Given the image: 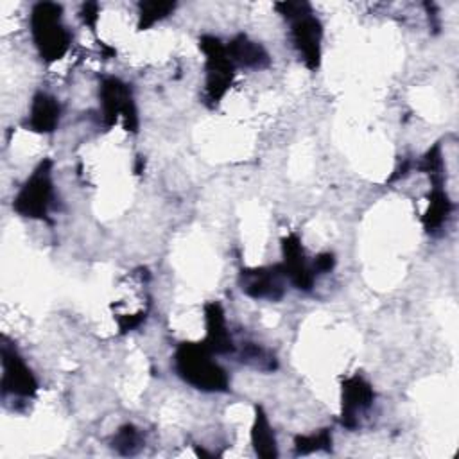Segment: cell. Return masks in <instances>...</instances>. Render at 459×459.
I'll return each mask as SVG.
<instances>
[{"label":"cell","instance_id":"1","mask_svg":"<svg viewBox=\"0 0 459 459\" xmlns=\"http://www.w3.org/2000/svg\"><path fill=\"white\" fill-rule=\"evenodd\" d=\"M174 368L178 377L192 387L204 393H226L230 377L226 369L215 362L213 353L201 342H181L174 353Z\"/></svg>","mask_w":459,"mask_h":459},{"label":"cell","instance_id":"2","mask_svg":"<svg viewBox=\"0 0 459 459\" xmlns=\"http://www.w3.org/2000/svg\"><path fill=\"white\" fill-rule=\"evenodd\" d=\"M30 34L45 63L61 59L72 43V34L63 23V7L56 2H38L32 5Z\"/></svg>","mask_w":459,"mask_h":459},{"label":"cell","instance_id":"3","mask_svg":"<svg viewBox=\"0 0 459 459\" xmlns=\"http://www.w3.org/2000/svg\"><path fill=\"white\" fill-rule=\"evenodd\" d=\"M54 201L52 160H41L13 199V210L25 219L47 221Z\"/></svg>","mask_w":459,"mask_h":459},{"label":"cell","instance_id":"4","mask_svg":"<svg viewBox=\"0 0 459 459\" xmlns=\"http://www.w3.org/2000/svg\"><path fill=\"white\" fill-rule=\"evenodd\" d=\"M199 48L204 54V100L213 108L230 90L235 77V65L226 52V45L215 36H201Z\"/></svg>","mask_w":459,"mask_h":459},{"label":"cell","instance_id":"5","mask_svg":"<svg viewBox=\"0 0 459 459\" xmlns=\"http://www.w3.org/2000/svg\"><path fill=\"white\" fill-rule=\"evenodd\" d=\"M100 115L106 127L117 124L118 117L124 118V129L138 133V109L134 104L131 84L118 77H104L99 84Z\"/></svg>","mask_w":459,"mask_h":459},{"label":"cell","instance_id":"6","mask_svg":"<svg viewBox=\"0 0 459 459\" xmlns=\"http://www.w3.org/2000/svg\"><path fill=\"white\" fill-rule=\"evenodd\" d=\"M38 393V380L14 344L2 342V394L32 398Z\"/></svg>","mask_w":459,"mask_h":459},{"label":"cell","instance_id":"7","mask_svg":"<svg viewBox=\"0 0 459 459\" xmlns=\"http://www.w3.org/2000/svg\"><path fill=\"white\" fill-rule=\"evenodd\" d=\"M290 22V39L292 47L298 52L303 65L316 72L321 65V39H323V25L314 11L303 13Z\"/></svg>","mask_w":459,"mask_h":459},{"label":"cell","instance_id":"8","mask_svg":"<svg viewBox=\"0 0 459 459\" xmlns=\"http://www.w3.org/2000/svg\"><path fill=\"white\" fill-rule=\"evenodd\" d=\"M285 274L280 264L265 267L242 269L238 276V285L242 292L253 299L278 301L285 294Z\"/></svg>","mask_w":459,"mask_h":459},{"label":"cell","instance_id":"9","mask_svg":"<svg viewBox=\"0 0 459 459\" xmlns=\"http://www.w3.org/2000/svg\"><path fill=\"white\" fill-rule=\"evenodd\" d=\"M375 400V391L371 384L360 377L351 375L341 385V423L342 427L353 430L359 427V418L366 412Z\"/></svg>","mask_w":459,"mask_h":459},{"label":"cell","instance_id":"10","mask_svg":"<svg viewBox=\"0 0 459 459\" xmlns=\"http://www.w3.org/2000/svg\"><path fill=\"white\" fill-rule=\"evenodd\" d=\"M281 271L285 278L298 289L308 292L314 287L316 273L312 264L307 260L301 240L296 233H290L281 238Z\"/></svg>","mask_w":459,"mask_h":459},{"label":"cell","instance_id":"11","mask_svg":"<svg viewBox=\"0 0 459 459\" xmlns=\"http://www.w3.org/2000/svg\"><path fill=\"white\" fill-rule=\"evenodd\" d=\"M204 321H206V337L203 344L213 355H228L235 351L233 337L226 326L224 310L219 301H208L204 305Z\"/></svg>","mask_w":459,"mask_h":459},{"label":"cell","instance_id":"12","mask_svg":"<svg viewBox=\"0 0 459 459\" xmlns=\"http://www.w3.org/2000/svg\"><path fill=\"white\" fill-rule=\"evenodd\" d=\"M61 106L57 99L47 91H38L30 100L27 127L34 133L48 134L59 126Z\"/></svg>","mask_w":459,"mask_h":459},{"label":"cell","instance_id":"13","mask_svg":"<svg viewBox=\"0 0 459 459\" xmlns=\"http://www.w3.org/2000/svg\"><path fill=\"white\" fill-rule=\"evenodd\" d=\"M226 52L233 65H240L246 68L262 70L271 65L267 50L258 41L249 39L246 34H237L235 38H231L226 45Z\"/></svg>","mask_w":459,"mask_h":459},{"label":"cell","instance_id":"14","mask_svg":"<svg viewBox=\"0 0 459 459\" xmlns=\"http://www.w3.org/2000/svg\"><path fill=\"white\" fill-rule=\"evenodd\" d=\"M452 210H454V203L450 201L448 194L445 192V186L432 185V190L429 195V206L421 217L423 230L427 233H436L437 230H441L443 224L448 221Z\"/></svg>","mask_w":459,"mask_h":459},{"label":"cell","instance_id":"15","mask_svg":"<svg viewBox=\"0 0 459 459\" xmlns=\"http://www.w3.org/2000/svg\"><path fill=\"white\" fill-rule=\"evenodd\" d=\"M251 443L258 457L262 459H276L278 457V443L274 430L267 420V414L260 405L255 407V420L251 427Z\"/></svg>","mask_w":459,"mask_h":459},{"label":"cell","instance_id":"16","mask_svg":"<svg viewBox=\"0 0 459 459\" xmlns=\"http://www.w3.org/2000/svg\"><path fill=\"white\" fill-rule=\"evenodd\" d=\"M176 9V2L145 0L138 2V30L151 29L156 22L167 18Z\"/></svg>","mask_w":459,"mask_h":459},{"label":"cell","instance_id":"17","mask_svg":"<svg viewBox=\"0 0 459 459\" xmlns=\"http://www.w3.org/2000/svg\"><path fill=\"white\" fill-rule=\"evenodd\" d=\"M238 357L244 364L260 371H274L278 368L276 357L267 348L256 342H244L238 351Z\"/></svg>","mask_w":459,"mask_h":459},{"label":"cell","instance_id":"18","mask_svg":"<svg viewBox=\"0 0 459 459\" xmlns=\"http://www.w3.org/2000/svg\"><path fill=\"white\" fill-rule=\"evenodd\" d=\"M416 170L425 172L430 178L432 185H443L445 183V165H443V152H441V143H434L414 165Z\"/></svg>","mask_w":459,"mask_h":459},{"label":"cell","instance_id":"19","mask_svg":"<svg viewBox=\"0 0 459 459\" xmlns=\"http://www.w3.org/2000/svg\"><path fill=\"white\" fill-rule=\"evenodd\" d=\"M111 446L122 455H134L143 446V437L134 425L126 423L113 436Z\"/></svg>","mask_w":459,"mask_h":459},{"label":"cell","instance_id":"20","mask_svg":"<svg viewBox=\"0 0 459 459\" xmlns=\"http://www.w3.org/2000/svg\"><path fill=\"white\" fill-rule=\"evenodd\" d=\"M330 448H332V432H330V429H321L317 432L294 437L296 455H307V454H312V452L330 450Z\"/></svg>","mask_w":459,"mask_h":459},{"label":"cell","instance_id":"21","mask_svg":"<svg viewBox=\"0 0 459 459\" xmlns=\"http://www.w3.org/2000/svg\"><path fill=\"white\" fill-rule=\"evenodd\" d=\"M274 9L285 18V20H292L303 13L312 11L308 2H276Z\"/></svg>","mask_w":459,"mask_h":459},{"label":"cell","instance_id":"22","mask_svg":"<svg viewBox=\"0 0 459 459\" xmlns=\"http://www.w3.org/2000/svg\"><path fill=\"white\" fill-rule=\"evenodd\" d=\"M143 321H145V312H138V314H131V316L129 314L117 316L120 333H126V332H131V330L138 328Z\"/></svg>","mask_w":459,"mask_h":459},{"label":"cell","instance_id":"23","mask_svg":"<svg viewBox=\"0 0 459 459\" xmlns=\"http://www.w3.org/2000/svg\"><path fill=\"white\" fill-rule=\"evenodd\" d=\"M333 267H335V256H333V253H330V251L319 253V255L314 258V262H312V269H314L316 276H317V274L330 273Z\"/></svg>","mask_w":459,"mask_h":459},{"label":"cell","instance_id":"24","mask_svg":"<svg viewBox=\"0 0 459 459\" xmlns=\"http://www.w3.org/2000/svg\"><path fill=\"white\" fill-rule=\"evenodd\" d=\"M99 4L97 2H86L81 5V20L84 22V25H88L91 30H95L97 22H99Z\"/></svg>","mask_w":459,"mask_h":459},{"label":"cell","instance_id":"25","mask_svg":"<svg viewBox=\"0 0 459 459\" xmlns=\"http://www.w3.org/2000/svg\"><path fill=\"white\" fill-rule=\"evenodd\" d=\"M142 169H143V158H138V160H136V169H134L136 174H140Z\"/></svg>","mask_w":459,"mask_h":459}]
</instances>
